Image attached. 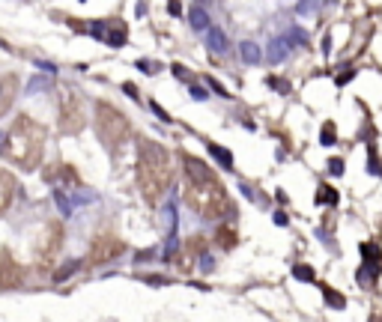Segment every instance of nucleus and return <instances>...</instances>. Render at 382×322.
Masks as SVG:
<instances>
[{"label": "nucleus", "mask_w": 382, "mask_h": 322, "mask_svg": "<svg viewBox=\"0 0 382 322\" xmlns=\"http://www.w3.org/2000/svg\"><path fill=\"white\" fill-rule=\"evenodd\" d=\"M182 167H185V200L191 209L203 215L206 221H218L224 215H230L233 203L218 182V176L194 155H182Z\"/></svg>", "instance_id": "1"}, {"label": "nucleus", "mask_w": 382, "mask_h": 322, "mask_svg": "<svg viewBox=\"0 0 382 322\" xmlns=\"http://www.w3.org/2000/svg\"><path fill=\"white\" fill-rule=\"evenodd\" d=\"M173 179V161L170 152L156 140H140L137 146V188L147 203H159L170 188Z\"/></svg>", "instance_id": "2"}, {"label": "nucleus", "mask_w": 382, "mask_h": 322, "mask_svg": "<svg viewBox=\"0 0 382 322\" xmlns=\"http://www.w3.org/2000/svg\"><path fill=\"white\" fill-rule=\"evenodd\" d=\"M0 152L9 161H15L21 170H36L42 164V152H45V129L24 114L15 117L6 131Z\"/></svg>", "instance_id": "3"}, {"label": "nucleus", "mask_w": 382, "mask_h": 322, "mask_svg": "<svg viewBox=\"0 0 382 322\" xmlns=\"http://www.w3.org/2000/svg\"><path fill=\"white\" fill-rule=\"evenodd\" d=\"M96 131H99V137H102V143H105L108 149H117L120 143L128 140L131 123H128L114 104L99 101V104H96Z\"/></svg>", "instance_id": "4"}, {"label": "nucleus", "mask_w": 382, "mask_h": 322, "mask_svg": "<svg viewBox=\"0 0 382 322\" xmlns=\"http://www.w3.org/2000/svg\"><path fill=\"white\" fill-rule=\"evenodd\" d=\"M57 126L63 134H78L84 129V98L75 93L72 84H60V114Z\"/></svg>", "instance_id": "5"}, {"label": "nucleus", "mask_w": 382, "mask_h": 322, "mask_svg": "<svg viewBox=\"0 0 382 322\" xmlns=\"http://www.w3.org/2000/svg\"><path fill=\"white\" fill-rule=\"evenodd\" d=\"M60 248H63V227L60 224H45V230H42L39 239H36V251H39L42 265L54 262V257L60 254Z\"/></svg>", "instance_id": "6"}, {"label": "nucleus", "mask_w": 382, "mask_h": 322, "mask_svg": "<svg viewBox=\"0 0 382 322\" xmlns=\"http://www.w3.org/2000/svg\"><path fill=\"white\" fill-rule=\"evenodd\" d=\"M126 248H123V242L117 239V236H111V233H102V236H96L93 248H90V262H105V259H114L120 257Z\"/></svg>", "instance_id": "7"}, {"label": "nucleus", "mask_w": 382, "mask_h": 322, "mask_svg": "<svg viewBox=\"0 0 382 322\" xmlns=\"http://www.w3.org/2000/svg\"><path fill=\"white\" fill-rule=\"evenodd\" d=\"M21 265L12 259L9 251H0V290H12V287H21Z\"/></svg>", "instance_id": "8"}, {"label": "nucleus", "mask_w": 382, "mask_h": 322, "mask_svg": "<svg viewBox=\"0 0 382 322\" xmlns=\"http://www.w3.org/2000/svg\"><path fill=\"white\" fill-rule=\"evenodd\" d=\"M203 254H206V239H200V236H191L188 242L182 245V262H179V269H182V272H191L194 259L203 257Z\"/></svg>", "instance_id": "9"}, {"label": "nucleus", "mask_w": 382, "mask_h": 322, "mask_svg": "<svg viewBox=\"0 0 382 322\" xmlns=\"http://www.w3.org/2000/svg\"><path fill=\"white\" fill-rule=\"evenodd\" d=\"M102 42L120 48V45L126 42V24H123V21H105V27H102Z\"/></svg>", "instance_id": "10"}, {"label": "nucleus", "mask_w": 382, "mask_h": 322, "mask_svg": "<svg viewBox=\"0 0 382 322\" xmlns=\"http://www.w3.org/2000/svg\"><path fill=\"white\" fill-rule=\"evenodd\" d=\"M12 98H15V75H6L0 78V117L12 108Z\"/></svg>", "instance_id": "11"}, {"label": "nucleus", "mask_w": 382, "mask_h": 322, "mask_svg": "<svg viewBox=\"0 0 382 322\" xmlns=\"http://www.w3.org/2000/svg\"><path fill=\"white\" fill-rule=\"evenodd\" d=\"M12 194H15V179H12L6 170H0V215L9 209V203H12Z\"/></svg>", "instance_id": "12"}, {"label": "nucleus", "mask_w": 382, "mask_h": 322, "mask_svg": "<svg viewBox=\"0 0 382 322\" xmlns=\"http://www.w3.org/2000/svg\"><path fill=\"white\" fill-rule=\"evenodd\" d=\"M206 45H209V51L212 54H224L227 51V39H224V33L218 27H206Z\"/></svg>", "instance_id": "13"}, {"label": "nucleus", "mask_w": 382, "mask_h": 322, "mask_svg": "<svg viewBox=\"0 0 382 322\" xmlns=\"http://www.w3.org/2000/svg\"><path fill=\"white\" fill-rule=\"evenodd\" d=\"M287 51H290V42H287V39H272V42H269V60H272V63H281L287 57Z\"/></svg>", "instance_id": "14"}, {"label": "nucleus", "mask_w": 382, "mask_h": 322, "mask_svg": "<svg viewBox=\"0 0 382 322\" xmlns=\"http://www.w3.org/2000/svg\"><path fill=\"white\" fill-rule=\"evenodd\" d=\"M209 155L218 161L221 167H227V170L233 167V152H230V149H224V146H218V143H209Z\"/></svg>", "instance_id": "15"}, {"label": "nucleus", "mask_w": 382, "mask_h": 322, "mask_svg": "<svg viewBox=\"0 0 382 322\" xmlns=\"http://www.w3.org/2000/svg\"><path fill=\"white\" fill-rule=\"evenodd\" d=\"M239 54H242L245 63H260V48H257L254 42H242L239 45Z\"/></svg>", "instance_id": "16"}, {"label": "nucleus", "mask_w": 382, "mask_h": 322, "mask_svg": "<svg viewBox=\"0 0 382 322\" xmlns=\"http://www.w3.org/2000/svg\"><path fill=\"white\" fill-rule=\"evenodd\" d=\"M236 245V230L233 227H218V248H233Z\"/></svg>", "instance_id": "17"}, {"label": "nucleus", "mask_w": 382, "mask_h": 322, "mask_svg": "<svg viewBox=\"0 0 382 322\" xmlns=\"http://www.w3.org/2000/svg\"><path fill=\"white\" fill-rule=\"evenodd\" d=\"M191 27H194V30H206V27H209V15H206L200 6L191 9Z\"/></svg>", "instance_id": "18"}, {"label": "nucleus", "mask_w": 382, "mask_h": 322, "mask_svg": "<svg viewBox=\"0 0 382 322\" xmlns=\"http://www.w3.org/2000/svg\"><path fill=\"white\" fill-rule=\"evenodd\" d=\"M322 200H325L328 206H335V203H338V191H335V188H328V185H322V188L317 191V203H322Z\"/></svg>", "instance_id": "19"}, {"label": "nucleus", "mask_w": 382, "mask_h": 322, "mask_svg": "<svg viewBox=\"0 0 382 322\" xmlns=\"http://www.w3.org/2000/svg\"><path fill=\"white\" fill-rule=\"evenodd\" d=\"M78 269H81V262H78V259H72V262H66L63 269H57V275H54V281H66V278H69L72 272H78Z\"/></svg>", "instance_id": "20"}, {"label": "nucleus", "mask_w": 382, "mask_h": 322, "mask_svg": "<svg viewBox=\"0 0 382 322\" xmlns=\"http://www.w3.org/2000/svg\"><path fill=\"white\" fill-rule=\"evenodd\" d=\"M319 140H322L325 146H331V143L338 140V134H335V123H325V126H322V134H319Z\"/></svg>", "instance_id": "21"}, {"label": "nucleus", "mask_w": 382, "mask_h": 322, "mask_svg": "<svg viewBox=\"0 0 382 322\" xmlns=\"http://www.w3.org/2000/svg\"><path fill=\"white\" fill-rule=\"evenodd\" d=\"M322 292L328 295V304H331V307H344V304H347V298H344L341 292H335L331 287H322Z\"/></svg>", "instance_id": "22"}, {"label": "nucleus", "mask_w": 382, "mask_h": 322, "mask_svg": "<svg viewBox=\"0 0 382 322\" xmlns=\"http://www.w3.org/2000/svg\"><path fill=\"white\" fill-rule=\"evenodd\" d=\"M164 218H167V236H173V230H176V206H164Z\"/></svg>", "instance_id": "23"}, {"label": "nucleus", "mask_w": 382, "mask_h": 322, "mask_svg": "<svg viewBox=\"0 0 382 322\" xmlns=\"http://www.w3.org/2000/svg\"><path fill=\"white\" fill-rule=\"evenodd\" d=\"M293 275H296L299 281H314V269H311V265H296Z\"/></svg>", "instance_id": "24"}, {"label": "nucleus", "mask_w": 382, "mask_h": 322, "mask_svg": "<svg viewBox=\"0 0 382 322\" xmlns=\"http://www.w3.org/2000/svg\"><path fill=\"white\" fill-rule=\"evenodd\" d=\"M48 84H51L48 78H30V87L27 90L30 93H42V90H48Z\"/></svg>", "instance_id": "25"}, {"label": "nucleus", "mask_w": 382, "mask_h": 322, "mask_svg": "<svg viewBox=\"0 0 382 322\" xmlns=\"http://www.w3.org/2000/svg\"><path fill=\"white\" fill-rule=\"evenodd\" d=\"M269 87H272V90H278V93H290V84H287L284 78H269Z\"/></svg>", "instance_id": "26"}, {"label": "nucleus", "mask_w": 382, "mask_h": 322, "mask_svg": "<svg viewBox=\"0 0 382 322\" xmlns=\"http://www.w3.org/2000/svg\"><path fill=\"white\" fill-rule=\"evenodd\" d=\"M328 173H331V176H341V173H344V161L331 158V161H328Z\"/></svg>", "instance_id": "27"}, {"label": "nucleus", "mask_w": 382, "mask_h": 322, "mask_svg": "<svg viewBox=\"0 0 382 322\" xmlns=\"http://www.w3.org/2000/svg\"><path fill=\"white\" fill-rule=\"evenodd\" d=\"M305 39H308V36H305V30H293V33H290V36H287V42H290V48H293L296 42H305Z\"/></svg>", "instance_id": "28"}, {"label": "nucleus", "mask_w": 382, "mask_h": 322, "mask_svg": "<svg viewBox=\"0 0 382 322\" xmlns=\"http://www.w3.org/2000/svg\"><path fill=\"white\" fill-rule=\"evenodd\" d=\"M173 75H176V78H185V81H194V75H191L188 69H185V66H173Z\"/></svg>", "instance_id": "29"}, {"label": "nucleus", "mask_w": 382, "mask_h": 322, "mask_svg": "<svg viewBox=\"0 0 382 322\" xmlns=\"http://www.w3.org/2000/svg\"><path fill=\"white\" fill-rule=\"evenodd\" d=\"M137 69H140V72H147V75H153V72H159V63L153 66L150 60H140V63H137Z\"/></svg>", "instance_id": "30"}, {"label": "nucleus", "mask_w": 382, "mask_h": 322, "mask_svg": "<svg viewBox=\"0 0 382 322\" xmlns=\"http://www.w3.org/2000/svg\"><path fill=\"white\" fill-rule=\"evenodd\" d=\"M206 84H209V87H215V93H218V96H227V90H224V87L218 84V81H215V78H206Z\"/></svg>", "instance_id": "31"}, {"label": "nucleus", "mask_w": 382, "mask_h": 322, "mask_svg": "<svg viewBox=\"0 0 382 322\" xmlns=\"http://www.w3.org/2000/svg\"><path fill=\"white\" fill-rule=\"evenodd\" d=\"M123 90H126V96L137 98V90H134V84H123Z\"/></svg>", "instance_id": "32"}, {"label": "nucleus", "mask_w": 382, "mask_h": 322, "mask_svg": "<svg viewBox=\"0 0 382 322\" xmlns=\"http://www.w3.org/2000/svg\"><path fill=\"white\" fill-rule=\"evenodd\" d=\"M314 6V0H299V12H308Z\"/></svg>", "instance_id": "33"}, {"label": "nucleus", "mask_w": 382, "mask_h": 322, "mask_svg": "<svg viewBox=\"0 0 382 322\" xmlns=\"http://www.w3.org/2000/svg\"><path fill=\"white\" fill-rule=\"evenodd\" d=\"M167 9H170L173 15H179V0H170V3H167Z\"/></svg>", "instance_id": "34"}, {"label": "nucleus", "mask_w": 382, "mask_h": 322, "mask_svg": "<svg viewBox=\"0 0 382 322\" xmlns=\"http://www.w3.org/2000/svg\"><path fill=\"white\" fill-rule=\"evenodd\" d=\"M350 78H352V72H347V75H338V87H344V84H347Z\"/></svg>", "instance_id": "35"}, {"label": "nucleus", "mask_w": 382, "mask_h": 322, "mask_svg": "<svg viewBox=\"0 0 382 322\" xmlns=\"http://www.w3.org/2000/svg\"><path fill=\"white\" fill-rule=\"evenodd\" d=\"M191 96H194V98H206V90H197V87H191Z\"/></svg>", "instance_id": "36"}]
</instances>
